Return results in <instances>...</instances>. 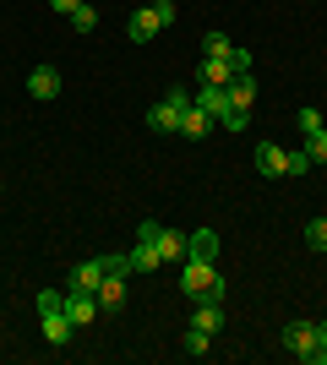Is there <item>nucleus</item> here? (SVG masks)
<instances>
[{
  "mask_svg": "<svg viewBox=\"0 0 327 365\" xmlns=\"http://www.w3.org/2000/svg\"><path fill=\"white\" fill-rule=\"evenodd\" d=\"M306 169H311V153H306V148L289 153V175H306Z\"/></svg>",
  "mask_w": 327,
  "mask_h": 365,
  "instance_id": "a878e982",
  "label": "nucleus"
},
{
  "mask_svg": "<svg viewBox=\"0 0 327 365\" xmlns=\"http://www.w3.org/2000/svg\"><path fill=\"white\" fill-rule=\"evenodd\" d=\"M158 33H164V16H158L153 6H142V11L125 22V38H131V44H147V38H158Z\"/></svg>",
  "mask_w": 327,
  "mask_h": 365,
  "instance_id": "1a4fd4ad",
  "label": "nucleus"
},
{
  "mask_svg": "<svg viewBox=\"0 0 327 365\" xmlns=\"http://www.w3.org/2000/svg\"><path fill=\"white\" fill-rule=\"evenodd\" d=\"M197 104H202L213 120H229V88H202V93H197Z\"/></svg>",
  "mask_w": 327,
  "mask_h": 365,
  "instance_id": "f3484780",
  "label": "nucleus"
},
{
  "mask_svg": "<svg viewBox=\"0 0 327 365\" xmlns=\"http://www.w3.org/2000/svg\"><path fill=\"white\" fill-rule=\"evenodd\" d=\"M28 93L38 98V104H49V98L61 93V71H55V66H33L28 71Z\"/></svg>",
  "mask_w": 327,
  "mask_h": 365,
  "instance_id": "9b49d317",
  "label": "nucleus"
},
{
  "mask_svg": "<svg viewBox=\"0 0 327 365\" xmlns=\"http://www.w3.org/2000/svg\"><path fill=\"white\" fill-rule=\"evenodd\" d=\"M153 11H158V16H164V28H170L175 16H180V11H175V0H153Z\"/></svg>",
  "mask_w": 327,
  "mask_h": 365,
  "instance_id": "bb28decb",
  "label": "nucleus"
},
{
  "mask_svg": "<svg viewBox=\"0 0 327 365\" xmlns=\"http://www.w3.org/2000/svg\"><path fill=\"white\" fill-rule=\"evenodd\" d=\"M311 365H327V322H316V354H311Z\"/></svg>",
  "mask_w": 327,
  "mask_h": 365,
  "instance_id": "b1692460",
  "label": "nucleus"
},
{
  "mask_svg": "<svg viewBox=\"0 0 327 365\" xmlns=\"http://www.w3.org/2000/svg\"><path fill=\"white\" fill-rule=\"evenodd\" d=\"M180 294H191V300H224V278L213 273V262L186 257V267H180Z\"/></svg>",
  "mask_w": 327,
  "mask_h": 365,
  "instance_id": "f03ea898",
  "label": "nucleus"
},
{
  "mask_svg": "<svg viewBox=\"0 0 327 365\" xmlns=\"http://www.w3.org/2000/svg\"><path fill=\"white\" fill-rule=\"evenodd\" d=\"M137 240H153L164 262H186V235H180V229H164V224H153V218H147V224L137 229Z\"/></svg>",
  "mask_w": 327,
  "mask_h": 365,
  "instance_id": "423d86ee",
  "label": "nucleus"
},
{
  "mask_svg": "<svg viewBox=\"0 0 327 365\" xmlns=\"http://www.w3.org/2000/svg\"><path fill=\"white\" fill-rule=\"evenodd\" d=\"M0 197H6V185H0Z\"/></svg>",
  "mask_w": 327,
  "mask_h": 365,
  "instance_id": "c85d7f7f",
  "label": "nucleus"
},
{
  "mask_svg": "<svg viewBox=\"0 0 327 365\" xmlns=\"http://www.w3.org/2000/svg\"><path fill=\"white\" fill-rule=\"evenodd\" d=\"M306 245H311V251H327V218H311V224H306Z\"/></svg>",
  "mask_w": 327,
  "mask_h": 365,
  "instance_id": "4be33fe9",
  "label": "nucleus"
},
{
  "mask_svg": "<svg viewBox=\"0 0 327 365\" xmlns=\"http://www.w3.org/2000/svg\"><path fill=\"white\" fill-rule=\"evenodd\" d=\"M191 327H202V333H218L224 327V300H202L191 311Z\"/></svg>",
  "mask_w": 327,
  "mask_h": 365,
  "instance_id": "dca6fc26",
  "label": "nucleus"
},
{
  "mask_svg": "<svg viewBox=\"0 0 327 365\" xmlns=\"http://www.w3.org/2000/svg\"><path fill=\"white\" fill-rule=\"evenodd\" d=\"M251 104H256V76H251V71H240V76L229 82V120H224V125H229V131H246Z\"/></svg>",
  "mask_w": 327,
  "mask_h": 365,
  "instance_id": "39448f33",
  "label": "nucleus"
},
{
  "mask_svg": "<svg viewBox=\"0 0 327 365\" xmlns=\"http://www.w3.org/2000/svg\"><path fill=\"white\" fill-rule=\"evenodd\" d=\"M49 6H55V11H61V16H71V11H77V6H82V0H49Z\"/></svg>",
  "mask_w": 327,
  "mask_h": 365,
  "instance_id": "cd10ccee",
  "label": "nucleus"
},
{
  "mask_svg": "<svg viewBox=\"0 0 327 365\" xmlns=\"http://www.w3.org/2000/svg\"><path fill=\"white\" fill-rule=\"evenodd\" d=\"M300 131H306V137H311V131H322V115H316V109H300Z\"/></svg>",
  "mask_w": 327,
  "mask_h": 365,
  "instance_id": "393cba45",
  "label": "nucleus"
},
{
  "mask_svg": "<svg viewBox=\"0 0 327 365\" xmlns=\"http://www.w3.org/2000/svg\"><path fill=\"white\" fill-rule=\"evenodd\" d=\"M234 49H240V44H229L224 33H207V38H202V55H213V61H229Z\"/></svg>",
  "mask_w": 327,
  "mask_h": 365,
  "instance_id": "6ab92c4d",
  "label": "nucleus"
},
{
  "mask_svg": "<svg viewBox=\"0 0 327 365\" xmlns=\"http://www.w3.org/2000/svg\"><path fill=\"white\" fill-rule=\"evenodd\" d=\"M125 257H131V273H153V267H164V257H158V245H153V240H137Z\"/></svg>",
  "mask_w": 327,
  "mask_h": 365,
  "instance_id": "2eb2a0df",
  "label": "nucleus"
},
{
  "mask_svg": "<svg viewBox=\"0 0 327 365\" xmlns=\"http://www.w3.org/2000/svg\"><path fill=\"white\" fill-rule=\"evenodd\" d=\"M207 338H213V333H202V327H186L180 349H186V354H207Z\"/></svg>",
  "mask_w": 327,
  "mask_h": 365,
  "instance_id": "412c9836",
  "label": "nucleus"
},
{
  "mask_svg": "<svg viewBox=\"0 0 327 365\" xmlns=\"http://www.w3.org/2000/svg\"><path fill=\"white\" fill-rule=\"evenodd\" d=\"M256 169H262L267 180H279V175H289V153L279 142H256Z\"/></svg>",
  "mask_w": 327,
  "mask_h": 365,
  "instance_id": "9d476101",
  "label": "nucleus"
},
{
  "mask_svg": "<svg viewBox=\"0 0 327 365\" xmlns=\"http://www.w3.org/2000/svg\"><path fill=\"white\" fill-rule=\"evenodd\" d=\"M284 344L295 349V360L311 365V354H316V322H289V327H284Z\"/></svg>",
  "mask_w": 327,
  "mask_h": 365,
  "instance_id": "6e6552de",
  "label": "nucleus"
},
{
  "mask_svg": "<svg viewBox=\"0 0 327 365\" xmlns=\"http://www.w3.org/2000/svg\"><path fill=\"white\" fill-rule=\"evenodd\" d=\"M66 317H71V327H93L104 311H98V294L88 289H66Z\"/></svg>",
  "mask_w": 327,
  "mask_h": 365,
  "instance_id": "0eeeda50",
  "label": "nucleus"
},
{
  "mask_svg": "<svg viewBox=\"0 0 327 365\" xmlns=\"http://www.w3.org/2000/svg\"><path fill=\"white\" fill-rule=\"evenodd\" d=\"M207 131H213V115H207V109L197 104V98H191V109H186V115H180V137H191V142H202Z\"/></svg>",
  "mask_w": 327,
  "mask_h": 365,
  "instance_id": "ddd939ff",
  "label": "nucleus"
},
{
  "mask_svg": "<svg viewBox=\"0 0 327 365\" xmlns=\"http://www.w3.org/2000/svg\"><path fill=\"white\" fill-rule=\"evenodd\" d=\"M213 251H218V235H213V229H197V235H186V257L213 262Z\"/></svg>",
  "mask_w": 327,
  "mask_h": 365,
  "instance_id": "a211bd4d",
  "label": "nucleus"
},
{
  "mask_svg": "<svg viewBox=\"0 0 327 365\" xmlns=\"http://www.w3.org/2000/svg\"><path fill=\"white\" fill-rule=\"evenodd\" d=\"M240 71H251V55H246V49H234L229 61H213V55H202V66H197V88H229Z\"/></svg>",
  "mask_w": 327,
  "mask_h": 365,
  "instance_id": "7ed1b4c3",
  "label": "nucleus"
},
{
  "mask_svg": "<svg viewBox=\"0 0 327 365\" xmlns=\"http://www.w3.org/2000/svg\"><path fill=\"white\" fill-rule=\"evenodd\" d=\"M191 98H197L191 88H170V93H164V104L147 109V125H153V131H180V115L191 109Z\"/></svg>",
  "mask_w": 327,
  "mask_h": 365,
  "instance_id": "20e7f679",
  "label": "nucleus"
},
{
  "mask_svg": "<svg viewBox=\"0 0 327 365\" xmlns=\"http://www.w3.org/2000/svg\"><path fill=\"white\" fill-rule=\"evenodd\" d=\"M306 153H311V164H327V131H311V137H306Z\"/></svg>",
  "mask_w": 327,
  "mask_h": 365,
  "instance_id": "5701e85b",
  "label": "nucleus"
},
{
  "mask_svg": "<svg viewBox=\"0 0 327 365\" xmlns=\"http://www.w3.org/2000/svg\"><path fill=\"white\" fill-rule=\"evenodd\" d=\"M33 305H38V327H44V338L55 344V349H66V344H71V333H77V327H71V317H66V294L44 289Z\"/></svg>",
  "mask_w": 327,
  "mask_h": 365,
  "instance_id": "f257e3e1",
  "label": "nucleus"
},
{
  "mask_svg": "<svg viewBox=\"0 0 327 365\" xmlns=\"http://www.w3.org/2000/svg\"><path fill=\"white\" fill-rule=\"evenodd\" d=\"M125 305V273H104L98 284V311H120Z\"/></svg>",
  "mask_w": 327,
  "mask_h": 365,
  "instance_id": "4468645a",
  "label": "nucleus"
},
{
  "mask_svg": "<svg viewBox=\"0 0 327 365\" xmlns=\"http://www.w3.org/2000/svg\"><path fill=\"white\" fill-rule=\"evenodd\" d=\"M104 273H109V257H93V262H82L77 273H71V289H88V294H98Z\"/></svg>",
  "mask_w": 327,
  "mask_h": 365,
  "instance_id": "f8f14e48",
  "label": "nucleus"
},
{
  "mask_svg": "<svg viewBox=\"0 0 327 365\" xmlns=\"http://www.w3.org/2000/svg\"><path fill=\"white\" fill-rule=\"evenodd\" d=\"M71 28H77V33H93V28H98V11L88 6V0H82L77 11H71Z\"/></svg>",
  "mask_w": 327,
  "mask_h": 365,
  "instance_id": "aec40b11",
  "label": "nucleus"
}]
</instances>
